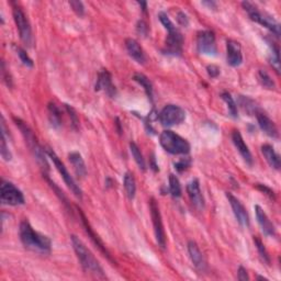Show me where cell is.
I'll use <instances>...</instances> for the list:
<instances>
[{
  "mask_svg": "<svg viewBox=\"0 0 281 281\" xmlns=\"http://www.w3.org/2000/svg\"><path fill=\"white\" fill-rule=\"evenodd\" d=\"M70 6L78 16L82 17L85 15V7L82 2H75V0H73V2H70Z\"/></svg>",
  "mask_w": 281,
  "mask_h": 281,
  "instance_id": "37",
  "label": "cell"
},
{
  "mask_svg": "<svg viewBox=\"0 0 281 281\" xmlns=\"http://www.w3.org/2000/svg\"><path fill=\"white\" fill-rule=\"evenodd\" d=\"M126 47L128 49L129 55L135 60L139 64H144L146 62L145 53L143 48L139 44V42L134 39H127L126 40Z\"/></svg>",
  "mask_w": 281,
  "mask_h": 281,
  "instance_id": "21",
  "label": "cell"
},
{
  "mask_svg": "<svg viewBox=\"0 0 281 281\" xmlns=\"http://www.w3.org/2000/svg\"><path fill=\"white\" fill-rule=\"evenodd\" d=\"M123 185H124V189H126V193L130 200H133L135 198V193H136V183H135V178L133 176L132 173H126L124 175V180H123Z\"/></svg>",
  "mask_w": 281,
  "mask_h": 281,
  "instance_id": "25",
  "label": "cell"
},
{
  "mask_svg": "<svg viewBox=\"0 0 281 281\" xmlns=\"http://www.w3.org/2000/svg\"><path fill=\"white\" fill-rule=\"evenodd\" d=\"M242 6L248 14L249 18H251L253 21L261 24V26L267 28L268 30L270 31V32H272L277 37H279V35H280V24L276 20H274V19L270 15H268V14H266V12L258 10V8L256 7L254 4L249 3V2H243Z\"/></svg>",
  "mask_w": 281,
  "mask_h": 281,
  "instance_id": "6",
  "label": "cell"
},
{
  "mask_svg": "<svg viewBox=\"0 0 281 281\" xmlns=\"http://www.w3.org/2000/svg\"><path fill=\"white\" fill-rule=\"evenodd\" d=\"M78 211H79L80 218H82V222H83V224H84L85 231L87 232V234H88V236L90 237V240L93 242V244H95V245L99 248V251L101 252V253L103 254V256H105V257H107V258L111 261V263H115V264H116V261H115L114 259H112L110 253L108 252V249L105 248V246H104V244L102 243V241L100 240V237L92 231V229H91V227H90V224H89L88 220H87V218H86V216H85V214L82 212V210H78Z\"/></svg>",
  "mask_w": 281,
  "mask_h": 281,
  "instance_id": "16",
  "label": "cell"
},
{
  "mask_svg": "<svg viewBox=\"0 0 281 281\" xmlns=\"http://www.w3.org/2000/svg\"><path fill=\"white\" fill-rule=\"evenodd\" d=\"M159 21L168 31V35L166 37L165 42V52L171 55H180L183 52V44H184V37L179 30L175 27V24L172 22L165 12H159L158 15Z\"/></svg>",
  "mask_w": 281,
  "mask_h": 281,
  "instance_id": "3",
  "label": "cell"
},
{
  "mask_svg": "<svg viewBox=\"0 0 281 281\" xmlns=\"http://www.w3.org/2000/svg\"><path fill=\"white\" fill-rule=\"evenodd\" d=\"M190 164H191L190 159H183V160H180V161H178V163L175 164V168H176L178 172L182 173V172L186 171L187 168H189Z\"/></svg>",
  "mask_w": 281,
  "mask_h": 281,
  "instance_id": "38",
  "label": "cell"
},
{
  "mask_svg": "<svg viewBox=\"0 0 281 281\" xmlns=\"http://www.w3.org/2000/svg\"><path fill=\"white\" fill-rule=\"evenodd\" d=\"M149 209H151V216H152L156 242H157L158 246H160L164 249L166 247L165 230H164V226H163V220H161L158 204H157V202H156V200L154 198H152L151 202H149Z\"/></svg>",
  "mask_w": 281,
  "mask_h": 281,
  "instance_id": "11",
  "label": "cell"
},
{
  "mask_svg": "<svg viewBox=\"0 0 281 281\" xmlns=\"http://www.w3.org/2000/svg\"><path fill=\"white\" fill-rule=\"evenodd\" d=\"M96 90H103L108 96H116V87L112 84L111 74L107 70H102L98 75Z\"/></svg>",
  "mask_w": 281,
  "mask_h": 281,
  "instance_id": "19",
  "label": "cell"
},
{
  "mask_svg": "<svg viewBox=\"0 0 281 281\" xmlns=\"http://www.w3.org/2000/svg\"><path fill=\"white\" fill-rule=\"evenodd\" d=\"M133 79L137 84L141 85L143 88H144L147 97L152 100L153 99V85L151 83V80H149L145 75H143V74H135Z\"/></svg>",
  "mask_w": 281,
  "mask_h": 281,
  "instance_id": "27",
  "label": "cell"
},
{
  "mask_svg": "<svg viewBox=\"0 0 281 281\" xmlns=\"http://www.w3.org/2000/svg\"><path fill=\"white\" fill-rule=\"evenodd\" d=\"M237 279L241 280V281H247L249 280V277H248V273L246 271V269L244 267H240L239 268V271H237Z\"/></svg>",
  "mask_w": 281,
  "mask_h": 281,
  "instance_id": "40",
  "label": "cell"
},
{
  "mask_svg": "<svg viewBox=\"0 0 281 281\" xmlns=\"http://www.w3.org/2000/svg\"><path fill=\"white\" fill-rule=\"evenodd\" d=\"M187 192L193 207L199 211H202L205 207V201L202 195V191L200 189V183L198 179H192L191 182L187 185Z\"/></svg>",
  "mask_w": 281,
  "mask_h": 281,
  "instance_id": "14",
  "label": "cell"
},
{
  "mask_svg": "<svg viewBox=\"0 0 281 281\" xmlns=\"http://www.w3.org/2000/svg\"><path fill=\"white\" fill-rule=\"evenodd\" d=\"M46 153L48 155V157L52 159L54 166L56 167V170H58V172L60 173L61 176L63 177L64 182L67 185L68 188L72 190V192L74 193L75 197L78 198L79 200H82L83 199V191H82V189L79 188V186L76 184V182H75L74 178L71 176L70 172L67 171V168L64 165L63 161L60 159V157H59L58 155H56V153L53 151V149L47 148L46 149Z\"/></svg>",
  "mask_w": 281,
  "mask_h": 281,
  "instance_id": "7",
  "label": "cell"
},
{
  "mask_svg": "<svg viewBox=\"0 0 281 281\" xmlns=\"http://www.w3.org/2000/svg\"><path fill=\"white\" fill-rule=\"evenodd\" d=\"M159 122L164 127H174L183 123L186 119V112L176 104H167L159 112Z\"/></svg>",
  "mask_w": 281,
  "mask_h": 281,
  "instance_id": "9",
  "label": "cell"
},
{
  "mask_svg": "<svg viewBox=\"0 0 281 281\" xmlns=\"http://www.w3.org/2000/svg\"><path fill=\"white\" fill-rule=\"evenodd\" d=\"M232 141L234 143V145L236 147L237 151L240 152V154L242 155V157L243 159L245 160V163L249 166H252L253 163H254V160H253V156H252V153L251 151H249V148L248 146L245 144V142H244V139H243V136L242 134L240 133V131H233V133H232Z\"/></svg>",
  "mask_w": 281,
  "mask_h": 281,
  "instance_id": "17",
  "label": "cell"
},
{
  "mask_svg": "<svg viewBox=\"0 0 281 281\" xmlns=\"http://www.w3.org/2000/svg\"><path fill=\"white\" fill-rule=\"evenodd\" d=\"M188 253L193 266H195L199 271L202 272L207 269V263H205L203 254L200 251V248L195 241L188 242Z\"/></svg>",
  "mask_w": 281,
  "mask_h": 281,
  "instance_id": "18",
  "label": "cell"
},
{
  "mask_svg": "<svg viewBox=\"0 0 281 281\" xmlns=\"http://www.w3.org/2000/svg\"><path fill=\"white\" fill-rule=\"evenodd\" d=\"M177 20L179 22V24H182L183 27H187L189 24V20H188V18H187V16L184 14V12L180 11L179 14H178V17H177Z\"/></svg>",
  "mask_w": 281,
  "mask_h": 281,
  "instance_id": "42",
  "label": "cell"
},
{
  "mask_svg": "<svg viewBox=\"0 0 281 281\" xmlns=\"http://www.w3.org/2000/svg\"><path fill=\"white\" fill-rule=\"evenodd\" d=\"M16 51H17V54L19 56V59H20V61L22 62V64L24 66H27V67H33V62L32 60H31L29 58V55L27 54V52L24 51L23 48L21 47H16Z\"/></svg>",
  "mask_w": 281,
  "mask_h": 281,
  "instance_id": "36",
  "label": "cell"
},
{
  "mask_svg": "<svg viewBox=\"0 0 281 281\" xmlns=\"http://www.w3.org/2000/svg\"><path fill=\"white\" fill-rule=\"evenodd\" d=\"M14 120L16 122V126L19 128V130L21 131L24 140H26L27 145L30 148V151L32 152V154L34 155L37 163H39V165L41 166V168H43V170L48 171V164H47V160L45 157L44 149L41 147L39 142H37L33 131L30 129V127L26 122H23L22 120H20V119L14 118Z\"/></svg>",
  "mask_w": 281,
  "mask_h": 281,
  "instance_id": "4",
  "label": "cell"
},
{
  "mask_svg": "<svg viewBox=\"0 0 281 281\" xmlns=\"http://www.w3.org/2000/svg\"><path fill=\"white\" fill-rule=\"evenodd\" d=\"M170 191L171 195L174 198H180L182 197V185H180L179 179L177 176H175L174 174H171L170 176Z\"/></svg>",
  "mask_w": 281,
  "mask_h": 281,
  "instance_id": "31",
  "label": "cell"
},
{
  "mask_svg": "<svg viewBox=\"0 0 281 281\" xmlns=\"http://www.w3.org/2000/svg\"><path fill=\"white\" fill-rule=\"evenodd\" d=\"M261 153L265 156V158L267 160V163L269 164V166L273 170L279 171L280 170V157L279 155L274 151V148L269 145V144H265L261 146Z\"/></svg>",
  "mask_w": 281,
  "mask_h": 281,
  "instance_id": "24",
  "label": "cell"
},
{
  "mask_svg": "<svg viewBox=\"0 0 281 281\" xmlns=\"http://www.w3.org/2000/svg\"><path fill=\"white\" fill-rule=\"evenodd\" d=\"M254 243H255L256 248H257L261 260H263L265 264L270 265V263H271L270 256H269V253H268V251L266 249L264 243L261 242V240L259 239L258 236H254Z\"/></svg>",
  "mask_w": 281,
  "mask_h": 281,
  "instance_id": "29",
  "label": "cell"
},
{
  "mask_svg": "<svg viewBox=\"0 0 281 281\" xmlns=\"http://www.w3.org/2000/svg\"><path fill=\"white\" fill-rule=\"evenodd\" d=\"M19 234H20L23 246L29 251L42 255H48L51 253L52 241L46 235L36 232L28 221L21 222Z\"/></svg>",
  "mask_w": 281,
  "mask_h": 281,
  "instance_id": "1",
  "label": "cell"
},
{
  "mask_svg": "<svg viewBox=\"0 0 281 281\" xmlns=\"http://www.w3.org/2000/svg\"><path fill=\"white\" fill-rule=\"evenodd\" d=\"M258 78L260 84L263 85L264 87H266L267 89H273L274 88V83L273 80L271 79V77L268 75L267 72L265 71H259L258 73Z\"/></svg>",
  "mask_w": 281,
  "mask_h": 281,
  "instance_id": "34",
  "label": "cell"
},
{
  "mask_svg": "<svg viewBox=\"0 0 281 281\" xmlns=\"http://www.w3.org/2000/svg\"><path fill=\"white\" fill-rule=\"evenodd\" d=\"M197 47L200 54L215 56L217 53L216 40L213 31L203 30L200 31L197 36Z\"/></svg>",
  "mask_w": 281,
  "mask_h": 281,
  "instance_id": "12",
  "label": "cell"
},
{
  "mask_svg": "<svg viewBox=\"0 0 281 281\" xmlns=\"http://www.w3.org/2000/svg\"><path fill=\"white\" fill-rule=\"evenodd\" d=\"M207 71H208V74L210 75V76L213 77V78L217 77L218 74H220V68H218L215 65H209L207 67Z\"/></svg>",
  "mask_w": 281,
  "mask_h": 281,
  "instance_id": "41",
  "label": "cell"
},
{
  "mask_svg": "<svg viewBox=\"0 0 281 281\" xmlns=\"http://www.w3.org/2000/svg\"><path fill=\"white\" fill-rule=\"evenodd\" d=\"M137 32H139V34L143 35V36H146L147 35V32H148V27H147V24L145 21H139L137 22Z\"/></svg>",
  "mask_w": 281,
  "mask_h": 281,
  "instance_id": "39",
  "label": "cell"
},
{
  "mask_svg": "<svg viewBox=\"0 0 281 281\" xmlns=\"http://www.w3.org/2000/svg\"><path fill=\"white\" fill-rule=\"evenodd\" d=\"M240 104L242 105V108L246 110L248 114H252V112H256V105L255 102L252 99H249L247 97L241 96L240 97Z\"/></svg>",
  "mask_w": 281,
  "mask_h": 281,
  "instance_id": "35",
  "label": "cell"
},
{
  "mask_svg": "<svg viewBox=\"0 0 281 281\" xmlns=\"http://www.w3.org/2000/svg\"><path fill=\"white\" fill-rule=\"evenodd\" d=\"M0 197H2V203L17 207L24 203V196L20 189L10 183L2 180V188H0Z\"/></svg>",
  "mask_w": 281,
  "mask_h": 281,
  "instance_id": "10",
  "label": "cell"
},
{
  "mask_svg": "<svg viewBox=\"0 0 281 281\" xmlns=\"http://www.w3.org/2000/svg\"><path fill=\"white\" fill-rule=\"evenodd\" d=\"M257 188H258L260 191H263L264 193H266V195L269 196L270 198H273V197H274L273 191H272L271 189L268 188V187H266L265 185H260V184H258V185H257Z\"/></svg>",
  "mask_w": 281,
  "mask_h": 281,
  "instance_id": "43",
  "label": "cell"
},
{
  "mask_svg": "<svg viewBox=\"0 0 281 281\" xmlns=\"http://www.w3.org/2000/svg\"><path fill=\"white\" fill-rule=\"evenodd\" d=\"M257 121H258V126L261 129V131H264L268 136L272 137V139H278L279 132H278L276 124H274V122L271 121L266 115L257 114Z\"/></svg>",
  "mask_w": 281,
  "mask_h": 281,
  "instance_id": "22",
  "label": "cell"
},
{
  "mask_svg": "<svg viewBox=\"0 0 281 281\" xmlns=\"http://www.w3.org/2000/svg\"><path fill=\"white\" fill-rule=\"evenodd\" d=\"M159 143L167 153L173 155H186L190 152L188 141L171 130H165L161 132Z\"/></svg>",
  "mask_w": 281,
  "mask_h": 281,
  "instance_id": "5",
  "label": "cell"
},
{
  "mask_svg": "<svg viewBox=\"0 0 281 281\" xmlns=\"http://www.w3.org/2000/svg\"><path fill=\"white\" fill-rule=\"evenodd\" d=\"M255 212H256V217H257L258 224L260 226L261 230L265 235L267 236H274L276 235V229L274 226L269 220V217L266 214V212L261 209L259 205H255Z\"/></svg>",
  "mask_w": 281,
  "mask_h": 281,
  "instance_id": "20",
  "label": "cell"
},
{
  "mask_svg": "<svg viewBox=\"0 0 281 281\" xmlns=\"http://www.w3.org/2000/svg\"><path fill=\"white\" fill-rule=\"evenodd\" d=\"M202 5L208 6L210 9H215L216 8V3L215 2H203Z\"/></svg>",
  "mask_w": 281,
  "mask_h": 281,
  "instance_id": "44",
  "label": "cell"
},
{
  "mask_svg": "<svg viewBox=\"0 0 281 281\" xmlns=\"http://www.w3.org/2000/svg\"><path fill=\"white\" fill-rule=\"evenodd\" d=\"M0 154L2 157L6 160L9 161L12 158V155L9 151V146L7 145V137H6V133L2 131V142H0Z\"/></svg>",
  "mask_w": 281,
  "mask_h": 281,
  "instance_id": "32",
  "label": "cell"
},
{
  "mask_svg": "<svg viewBox=\"0 0 281 281\" xmlns=\"http://www.w3.org/2000/svg\"><path fill=\"white\" fill-rule=\"evenodd\" d=\"M271 53H270V64L274 68L278 74L280 73V58H279V47L277 45H270Z\"/></svg>",
  "mask_w": 281,
  "mask_h": 281,
  "instance_id": "33",
  "label": "cell"
},
{
  "mask_svg": "<svg viewBox=\"0 0 281 281\" xmlns=\"http://www.w3.org/2000/svg\"><path fill=\"white\" fill-rule=\"evenodd\" d=\"M71 240H72V245L74 251L76 253V256L80 265L83 267V269L86 272H89L96 277L105 278L104 271L102 269L101 265L99 264L97 258L92 255V253L89 251V249L87 248V246L82 242V240H79V237H77L76 235H72Z\"/></svg>",
  "mask_w": 281,
  "mask_h": 281,
  "instance_id": "2",
  "label": "cell"
},
{
  "mask_svg": "<svg viewBox=\"0 0 281 281\" xmlns=\"http://www.w3.org/2000/svg\"><path fill=\"white\" fill-rule=\"evenodd\" d=\"M139 5H140V6H141V7L143 8L142 10L145 12V11H146V6H147V4H146V3H144V2H141V3H139Z\"/></svg>",
  "mask_w": 281,
  "mask_h": 281,
  "instance_id": "45",
  "label": "cell"
},
{
  "mask_svg": "<svg viewBox=\"0 0 281 281\" xmlns=\"http://www.w3.org/2000/svg\"><path fill=\"white\" fill-rule=\"evenodd\" d=\"M227 59L232 67H239L243 63L242 47L239 42L234 40L227 41Z\"/></svg>",
  "mask_w": 281,
  "mask_h": 281,
  "instance_id": "15",
  "label": "cell"
},
{
  "mask_svg": "<svg viewBox=\"0 0 281 281\" xmlns=\"http://www.w3.org/2000/svg\"><path fill=\"white\" fill-rule=\"evenodd\" d=\"M47 111H48V120L49 123H51V126L53 128H60L62 124V114L60 109L58 108V105L53 102L48 103Z\"/></svg>",
  "mask_w": 281,
  "mask_h": 281,
  "instance_id": "26",
  "label": "cell"
},
{
  "mask_svg": "<svg viewBox=\"0 0 281 281\" xmlns=\"http://www.w3.org/2000/svg\"><path fill=\"white\" fill-rule=\"evenodd\" d=\"M222 99L226 101L227 105H228V110L230 112V115L232 118L236 119L237 117H239V111H237V103L235 102V100L233 99V97L231 96V93L228 92V91H224L222 92V95H221Z\"/></svg>",
  "mask_w": 281,
  "mask_h": 281,
  "instance_id": "30",
  "label": "cell"
},
{
  "mask_svg": "<svg viewBox=\"0 0 281 281\" xmlns=\"http://www.w3.org/2000/svg\"><path fill=\"white\" fill-rule=\"evenodd\" d=\"M227 198L229 200L231 207H232L233 213L236 217L237 222H239L242 227H245V228L249 227V215L246 208L243 205V203L230 192H227Z\"/></svg>",
  "mask_w": 281,
  "mask_h": 281,
  "instance_id": "13",
  "label": "cell"
},
{
  "mask_svg": "<svg viewBox=\"0 0 281 281\" xmlns=\"http://www.w3.org/2000/svg\"><path fill=\"white\" fill-rule=\"evenodd\" d=\"M130 151H131V154H132L137 166L140 167V170L144 172L146 170V164H145V159H144V157H143V154L141 152L140 147L137 146L134 142H131L130 143Z\"/></svg>",
  "mask_w": 281,
  "mask_h": 281,
  "instance_id": "28",
  "label": "cell"
},
{
  "mask_svg": "<svg viewBox=\"0 0 281 281\" xmlns=\"http://www.w3.org/2000/svg\"><path fill=\"white\" fill-rule=\"evenodd\" d=\"M68 159H70V161H71V164L75 171V174H76L79 178H85L87 175V167H86L83 156L80 155L78 152H73L68 155Z\"/></svg>",
  "mask_w": 281,
  "mask_h": 281,
  "instance_id": "23",
  "label": "cell"
},
{
  "mask_svg": "<svg viewBox=\"0 0 281 281\" xmlns=\"http://www.w3.org/2000/svg\"><path fill=\"white\" fill-rule=\"evenodd\" d=\"M12 15H14V20L16 22L19 33H20L22 42L26 45L31 46V44H32V30H31L30 22L26 14H24L23 10L18 5L14 4Z\"/></svg>",
  "mask_w": 281,
  "mask_h": 281,
  "instance_id": "8",
  "label": "cell"
}]
</instances>
